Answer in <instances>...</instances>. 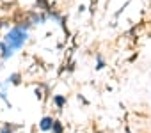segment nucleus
Segmentation results:
<instances>
[{"label":"nucleus","mask_w":151,"mask_h":133,"mask_svg":"<svg viewBox=\"0 0 151 133\" xmlns=\"http://www.w3.org/2000/svg\"><path fill=\"white\" fill-rule=\"evenodd\" d=\"M27 41H29V32H27L23 27H20V25H14V27L9 29L7 34L4 36V43H6L13 51L23 48V44H25Z\"/></svg>","instance_id":"obj_1"},{"label":"nucleus","mask_w":151,"mask_h":133,"mask_svg":"<svg viewBox=\"0 0 151 133\" xmlns=\"http://www.w3.org/2000/svg\"><path fill=\"white\" fill-rule=\"evenodd\" d=\"M13 55H14V51H13V50L4 43V39H2V41H0V57H2L4 60H7V59H11Z\"/></svg>","instance_id":"obj_2"},{"label":"nucleus","mask_w":151,"mask_h":133,"mask_svg":"<svg viewBox=\"0 0 151 133\" xmlns=\"http://www.w3.org/2000/svg\"><path fill=\"white\" fill-rule=\"evenodd\" d=\"M52 126H53V119H52V117H43V119L39 121V129H41V131H50Z\"/></svg>","instance_id":"obj_3"},{"label":"nucleus","mask_w":151,"mask_h":133,"mask_svg":"<svg viewBox=\"0 0 151 133\" xmlns=\"http://www.w3.org/2000/svg\"><path fill=\"white\" fill-rule=\"evenodd\" d=\"M30 18H32V23H39V25H43V23L48 20V16H46V14H37V13H32V14H30Z\"/></svg>","instance_id":"obj_4"},{"label":"nucleus","mask_w":151,"mask_h":133,"mask_svg":"<svg viewBox=\"0 0 151 133\" xmlns=\"http://www.w3.org/2000/svg\"><path fill=\"white\" fill-rule=\"evenodd\" d=\"M6 84H7V85H9V84H13V85H20V84H22V75H20V73H13V75L7 78Z\"/></svg>","instance_id":"obj_5"},{"label":"nucleus","mask_w":151,"mask_h":133,"mask_svg":"<svg viewBox=\"0 0 151 133\" xmlns=\"http://www.w3.org/2000/svg\"><path fill=\"white\" fill-rule=\"evenodd\" d=\"M50 131H52V133H64V128H62L60 121H53V126H52Z\"/></svg>","instance_id":"obj_6"},{"label":"nucleus","mask_w":151,"mask_h":133,"mask_svg":"<svg viewBox=\"0 0 151 133\" xmlns=\"http://www.w3.org/2000/svg\"><path fill=\"white\" fill-rule=\"evenodd\" d=\"M53 103H55L59 108H62V107L66 105V98H64V96H53Z\"/></svg>","instance_id":"obj_7"},{"label":"nucleus","mask_w":151,"mask_h":133,"mask_svg":"<svg viewBox=\"0 0 151 133\" xmlns=\"http://www.w3.org/2000/svg\"><path fill=\"white\" fill-rule=\"evenodd\" d=\"M37 6H39V9H41V11H45V13H48V11H50L48 0H37Z\"/></svg>","instance_id":"obj_8"},{"label":"nucleus","mask_w":151,"mask_h":133,"mask_svg":"<svg viewBox=\"0 0 151 133\" xmlns=\"http://www.w3.org/2000/svg\"><path fill=\"white\" fill-rule=\"evenodd\" d=\"M103 68H105V60H103V57L98 53V55H96V69L100 71V69H103Z\"/></svg>","instance_id":"obj_9"},{"label":"nucleus","mask_w":151,"mask_h":133,"mask_svg":"<svg viewBox=\"0 0 151 133\" xmlns=\"http://www.w3.org/2000/svg\"><path fill=\"white\" fill-rule=\"evenodd\" d=\"M13 128H14V126H11V124H6V126L2 128V131H0V133H13Z\"/></svg>","instance_id":"obj_10"},{"label":"nucleus","mask_w":151,"mask_h":133,"mask_svg":"<svg viewBox=\"0 0 151 133\" xmlns=\"http://www.w3.org/2000/svg\"><path fill=\"white\" fill-rule=\"evenodd\" d=\"M0 98H2V99H4L9 107H11V103H9V99H7V96H6V92H4V91H0Z\"/></svg>","instance_id":"obj_11"},{"label":"nucleus","mask_w":151,"mask_h":133,"mask_svg":"<svg viewBox=\"0 0 151 133\" xmlns=\"http://www.w3.org/2000/svg\"><path fill=\"white\" fill-rule=\"evenodd\" d=\"M36 98H37V99H43V92H41L39 89H36Z\"/></svg>","instance_id":"obj_12"}]
</instances>
